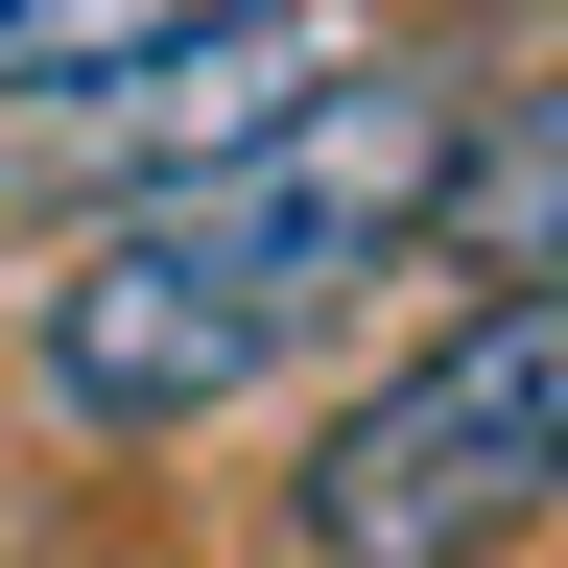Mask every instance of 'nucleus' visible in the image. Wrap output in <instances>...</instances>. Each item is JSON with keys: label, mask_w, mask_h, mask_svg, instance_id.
Masks as SVG:
<instances>
[{"label": "nucleus", "mask_w": 568, "mask_h": 568, "mask_svg": "<svg viewBox=\"0 0 568 568\" xmlns=\"http://www.w3.org/2000/svg\"><path fill=\"white\" fill-rule=\"evenodd\" d=\"M379 48H403L379 0H213V24L119 48L95 95L0 119V190H24V213H166V190H213V166H261V142H308Z\"/></svg>", "instance_id": "nucleus-3"}, {"label": "nucleus", "mask_w": 568, "mask_h": 568, "mask_svg": "<svg viewBox=\"0 0 568 568\" xmlns=\"http://www.w3.org/2000/svg\"><path fill=\"white\" fill-rule=\"evenodd\" d=\"M166 24H213V0H0V119L95 95V71H119V48H166Z\"/></svg>", "instance_id": "nucleus-5"}, {"label": "nucleus", "mask_w": 568, "mask_h": 568, "mask_svg": "<svg viewBox=\"0 0 568 568\" xmlns=\"http://www.w3.org/2000/svg\"><path fill=\"white\" fill-rule=\"evenodd\" d=\"M474 119H497V71L403 24L308 142H261V166H213L166 213H95V237L24 284V403L71 450H190V426H237L284 355H332L426 237H450Z\"/></svg>", "instance_id": "nucleus-1"}, {"label": "nucleus", "mask_w": 568, "mask_h": 568, "mask_svg": "<svg viewBox=\"0 0 568 568\" xmlns=\"http://www.w3.org/2000/svg\"><path fill=\"white\" fill-rule=\"evenodd\" d=\"M426 261H474V284H568V48L474 119V190H450V237H426Z\"/></svg>", "instance_id": "nucleus-4"}, {"label": "nucleus", "mask_w": 568, "mask_h": 568, "mask_svg": "<svg viewBox=\"0 0 568 568\" xmlns=\"http://www.w3.org/2000/svg\"><path fill=\"white\" fill-rule=\"evenodd\" d=\"M568 521V284H474L403 332L308 450H284V545L308 568H497Z\"/></svg>", "instance_id": "nucleus-2"}]
</instances>
